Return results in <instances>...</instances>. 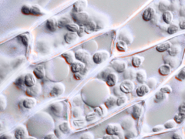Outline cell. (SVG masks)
I'll use <instances>...</instances> for the list:
<instances>
[{
  "instance_id": "6da1fadb",
  "label": "cell",
  "mask_w": 185,
  "mask_h": 139,
  "mask_svg": "<svg viewBox=\"0 0 185 139\" xmlns=\"http://www.w3.org/2000/svg\"><path fill=\"white\" fill-rule=\"evenodd\" d=\"M72 20L74 23L78 24L80 26H84L88 21H89V16L86 12H82V13H75L73 12L71 13Z\"/></svg>"
},
{
  "instance_id": "7a4b0ae2",
  "label": "cell",
  "mask_w": 185,
  "mask_h": 139,
  "mask_svg": "<svg viewBox=\"0 0 185 139\" xmlns=\"http://www.w3.org/2000/svg\"><path fill=\"white\" fill-rule=\"evenodd\" d=\"M110 57V53L107 50H100L96 51L93 55H92V60L93 63L96 64H101L104 61L107 60Z\"/></svg>"
},
{
  "instance_id": "3957f363",
  "label": "cell",
  "mask_w": 185,
  "mask_h": 139,
  "mask_svg": "<svg viewBox=\"0 0 185 139\" xmlns=\"http://www.w3.org/2000/svg\"><path fill=\"white\" fill-rule=\"evenodd\" d=\"M75 58L80 62L88 64L91 59V55L86 49H80L75 52Z\"/></svg>"
},
{
  "instance_id": "277c9868",
  "label": "cell",
  "mask_w": 185,
  "mask_h": 139,
  "mask_svg": "<svg viewBox=\"0 0 185 139\" xmlns=\"http://www.w3.org/2000/svg\"><path fill=\"white\" fill-rule=\"evenodd\" d=\"M111 66L116 72L118 74H122L124 73V71L127 69V64L124 60H114L111 61Z\"/></svg>"
},
{
  "instance_id": "5b68a950",
  "label": "cell",
  "mask_w": 185,
  "mask_h": 139,
  "mask_svg": "<svg viewBox=\"0 0 185 139\" xmlns=\"http://www.w3.org/2000/svg\"><path fill=\"white\" fill-rule=\"evenodd\" d=\"M134 83L131 80H126L122 82L120 85V90L123 93H130L134 90Z\"/></svg>"
},
{
  "instance_id": "8992f818",
  "label": "cell",
  "mask_w": 185,
  "mask_h": 139,
  "mask_svg": "<svg viewBox=\"0 0 185 139\" xmlns=\"http://www.w3.org/2000/svg\"><path fill=\"white\" fill-rule=\"evenodd\" d=\"M65 91V87L62 83H57L53 87L52 90L49 92V95L52 97H57L60 96Z\"/></svg>"
},
{
  "instance_id": "52a82bcc",
  "label": "cell",
  "mask_w": 185,
  "mask_h": 139,
  "mask_svg": "<svg viewBox=\"0 0 185 139\" xmlns=\"http://www.w3.org/2000/svg\"><path fill=\"white\" fill-rule=\"evenodd\" d=\"M88 2L87 0H78L74 2L73 5V12L75 13H82L85 12L86 9L87 8Z\"/></svg>"
},
{
  "instance_id": "ba28073f",
  "label": "cell",
  "mask_w": 185,
  "mask_h": 139,
  "mask_svg": "<svg viewBox=\"0 0 185 139\" xmlns=\"http://www.w3.org/2000/svg\"><path fill=\"white\" fill-rule=\"evenodd\" d=\"M105 131L107 134H110V135L119 136L121 133V128L118 124H110L107 126Z\"/></svg>"
},
{
  "instance_id": "9c48e42d",
  "label": "cell",
  "mask_w": 185,
  "mask_h": 139,
  "mask_svg": "<svg viewBox=\"0 0 185 139\" xmlns=\"http://www.w3.org/2000/svg\"><path fill=\"white\" fill-rule=\"evenodd\" d=\"M28 132L24 125H20L15 130L14 137L16 139L27 138Z\"/></svg>"
},
{
  "instance_id": "30bf717a",
  "label": "cell",
  "mask_w": 185,
  "mask_h": 139,
  "mask_svg": "<svg viewBox=\"0 0 185 139\" xmlns=\"http://www.w3.org/2000/svg\"><path fill=\"white\" fill-rule=\"evenodd\" d=\"M41 92V87L39 84H36L33 87H27L25 91L26 94L28 97H36V96L40 93Z\"/></svg>"
},
{
  "instance_id": "8fae6325",
  "label": "cell",
  "mask_w": 185,
  "mask_h": 139,
  "mask_svg": "<svg viewBox=\"0 0 185 139\" xmlns=\"http://www.w3.org/2000/svg\"><path fill=\"white\" fill-rule=\"evenodd\" d=\"M70 70L73 74L76 73H83L86 70V64L83 62H74L70 65Z\"/></svg>"
},
{
  "instance_id": "7c38bea8",
  "label": "cell",
  "mask_w": 185,
  "mask_h": 139,
  "mask_svg": "<svg viewBox=\"0 0 185 139\" xmlns=\"http://www.w3.org/2000/svg\"><path fill=\"white\" fill-rule=\"evenodd\" d=\"M36 77L34 75V74H26L24 77V83L26 87H33L36 84Z\"/></svg>"
},
{
  "instance_id": "4fadbf2b",
  "label": "cell",
  "mask_w": 185,
  "mask_h": 139,
  "mask_svg": "<svg viewBox=\"0 0 185 139\" xmlns=\"http://www.w3.org/2000/svg\"><path fill=\"white\" fill-rule=\"evenodd\" d=\"M50 110L52 111L53 113L57 117H60L63 113V105L60 102H55L50 105Z\"/></svg>"
},
{
  "instance_id": "5bb4252c",
  "label": "cell",
  "mask_w": 185,
  "mask_h": 139,
  "mask_svg": "<svg viewBox=\"0 0 185 139\" xmlns=\"http://www.w3.org/2000/svg\"><path fill=\"white\" fill-rule=\"evenodd\" d=\"M155 13H156V12H155V9L153 7H148L143 11L142 19L146 22L151 21L155 16Z\"/></svg>"
},
{
  "instance_id": "9a60e30c",
  "label": "cell",
  "mask_w": 185,
  "mask_h": 139,
  "mask_svg": "<svg viewBox=\"0 0 185 139\" xmlns=\"http://www.w3.org/2000/svg\"><path fill=\"white\" fill-rule=\"evenodd\" d=\"M118 77L115 73H109L106 77V83L108 87H114L117 84Z\"/></svg>"
},
{
  "instance_id": "2e32d148",
  "label": "cell",
  "mask_w": 185,
  "mask_h": 139,
  "mask_svg": "<svg viewBox=\"0 0 185 139\" xmlns=\"http://www.w3.org/2000/svg\"><path fill=\"white\" fill-rule=\"evenodd\" d=\"M143 112V108L141 105L140 104H135L133 105V108H132L131 112V118L133 120H138L140 118Z\"/></svg>"
},
{
  "instance_id": "e0dca14e",
  "label": "cell",
  "mask_w": 185,
  "mask_h": 139,
  "mask_svg": "<svg viewBox=\"0 0 185 139\" xmlns=\"http://www.w3.org/2000/svg\"><path fill=\"white\" fill-rule=\"evenodd\" d=\"M45 26L47 28V30H49L52 33L56 31V29L58 27V21L55 18H50L46 20L45 23Z\"/></svg>"
},
{
  "instance_id": "ac0fdd59",
  "label": "cell",
  "mask_w": 185,
  "mask_h": 139,
  "mask_svg": "<svg viewBox=\"0 0 185 139\" xmlns=\"http://www.w3.org/2000/svg\"><path fill=\"white\" fill-rule=\"evenodd\" d=\"M36 100L35 99V97H29L27 98H25L23 101V108H26V109H32V108H34L36 105Z\"/></svg>"
},
{
  "instance_id": "d6986e66",
  "label": "cell",
  "mask_w": 185,
  "mask_h": 139,
  "mask_svg": "<svg viewBox=\"0 0 185 139\" xmlns=\"http://www.w3.org/2000/svg\"><path fill=\"white\" fill-rule=\"evenodd\" d=\"M61 57L65 60L66 63L69 65H71L74 63V59L75 58V53H73V51H67V52L63 53L62 54Z\"/></svg>"
},
{
  "instance_id": "ffe728a7",
  "label": "cell",
  "mask_w": 185,
  "mask_h": 139,
  "mask_svg": "<svg viewBox=\"0 0 185 139\" xmlns=\"http://www.w3.org/2000/svg\"><path fill=\"white\" fill-rule=\"evenodd\" d=\"M79 36L76 33H73V32H69V33H66L64 36V40L68 44H71V43H75L77 39H78Z\"/></svg>"
},
{
  "instance_id": "44dd1931",
  "label": "cell",
  "mask_w": 185,
  "mask_h": 139,
  "mask_svg": "<svg viewBox=\"0 0 185 139\" xmlns=\"http://www.w3.org/2000/svg\"><path fill=\"white\" fill-rule=\"evenodd\" d=\"M171 71H172V68L167 64H163L158 68V73H159L160 75L163 76V77L168 76L171 73Z\"/></svg>"
},
{
  "instance_id": "7402d4cb",
  "label": "cell",
  "mask_w": 185,
  "mask_h": 139,
  "mask_svg": "<svg viewBox=\"0 0 185 139\" xmlns=\"http://www.w3.org/2000/svg\"><path fill=\"white\" fill-rule=\"evenodd\" d=\"M150 92V87H148L147 84H145V83H142V85H140V87H138L136 90V93L138 97H142L145 96L146 94H147Z\"/></svg>"
},
{
  "instance_id": "603a6c76",
  "label": "cell",
  "mask_w": 185,
  "mask_h": 139,
  "mask_svg": "<svg viewBox=\"0 0 185 139\" xmlns=\"http://www.w3.org/2000/svg\"><path fill=\"white\" fill-rule=\"evenodd\" d=\"M83 27H84L85 33L86 34H91V33H92L96 30V24L93 21H91V20H89L83 26Z\"/></svg>"
},
{
  "instance_id": "cb8c5ba5",
  "label": "cell",
  "mask_w": 185,
  "mask_h": 139,
  "mask_svg": "<svg viewBox=\"0 0 185 139\" xmlns=\"http://www.w3.org/2000/svg\"><path fill=\"white\" fill-rule=\"evenodd\" d=\"M24 77L25 75H21L19 77H17L16 79V80L14 81V85L16 86L18 88H20V90H24V91H26V86L25 85V83H24Z\"/></svg>"
},
{
  "instance_id": "d4e9b609",
  "label": "cell",
  "mask_w": 185,
  "mask_h": 139,
  "mask_svg": "<svg viewBox=\"0 0 185 139\" xmlns=\"http://www.w3.org/2000/svg\"><path fill=\"white\" fill-rule=\"evenodd\" d=\"M162 19L166 24H171L172 23L173 20H174V15H173V13L171 11L167 10V11L163 13Z\"/></svg>"
},
{
  "instance_id": "484cf974",
  "label": "cell",
  "mask_w": 185,
  "mask_h": 139,
  "mask_svg": "<svg viewBox=\"0 0 185 139\" xmlns=\"http://www.w3.org/2000/svg\"><path fill=\"white\" fill-rule=\"evenodd\" d=\"M33 74L38 80H42L45 77V70L41 66H38L33 70Z\"/></svg>"
},
{
  "instance_id": "4316f807",
  "label": "cell",
  "mask_w": 185,
  "mask_h": 139,
  "mask_svg": "<svg viewBox=\"0 0 185 139\" xmlns=\"http://www.w3.org/2000/svg\"><path fill=\"white\" fill-rule=\"evenodd\" d=\"M171 46H172V44L169 41H167V42H164V43L158 45L156 46V50L159 53L166 52L171 47Z\"/></svg>"
},
{
  "instance_id": "83f0119b",
  "label": "cell",
  "mask_w": 185,
  "mask_h": 139,
  "mask_svg": "<svg viewBox=\"0 0 185 139\" xmlns=\"http://www.w3.org/2000/svg\"><path fill=\"white\" fill-rule=\"evenodd\" d=\"M144 61V58L143 57H140V56H134L133 58H132L131 64L132 66L135 68H138L142 65V64Z\"/></svg>"
},
{
  "instance_id": "f1b7e54d",
  "label": "cell",
  "mask_w": 185,
  "mask_h": 139,
  "mask_svg": "<svg viewBox=\"0 0 185 139\" xmlns=\"http://www.w3.org/2000/svg\"><path fill=\"white\" fill-rule=\"evenodd\" d=\"M136 80L138 83H143L147 80V73L143 70H140L136 73Z\"/></svg>"
},
{
  "instance_id": "f546056e",
  "label": "cell",
  "mask_w": 185,
  "mask_h": 139,
  "mask_svg": "<svg viewBox=\"0 0 185 139\" xmlns=\"http://www.w3.org/2000/svg\"><path fill=\"white\" fill-rule=\"evenodd\" d=\"M166 99H167V93H163V92H161V90H160L159 92H157V93H155L154 101V103L158 104V103H161V102L164 101H165Z\"/></svg>"
},
{
  "instance_id": "4dcf8cb0",
  "label": "cell",
  "mask_w": 185,
  "mask_h": 139,
  "mask_svg": "<svg viewBox=\"0 0 185 139\" xmlns=\"http://www.w3.org/2000/svg\"><path fill=\"white\" fill-rule=\"evenodd\" d=\"M59 129L61 131V132L64 134H70V131H71V128H70V124L67 121H63V123L60 124L59 126Z\"/></svg>"
},
{
  "instance_id": "1f68e13d",
  "label": "cell",
  "mask_w": 185,
  "mask_h": 139,
  "mask_svg": "<svg viewBox=\"0 0 185 139\" xmlns=\"http://www.w3.org/2000/svg\"><path fill=\"white\" fill-rule=\"evenodd\" d=\"M116 47H117V49L119 52L121 53H125L127 50V49H128L127 43L123 40L117 41V44H116Z\"/></svg>"
},
{
  "instance_id": "d6a6232c",
  "label": "cell",
  "mask_w": 185,
  "mask_h": 139,
  "mask_svg": "<svg viewBox=\"0 0 185 139\" xmlns=\"http://www.w3.org/2000/svg\"><path fill=\"white\" fill-rule=\"evenodd\" d=\"M31 15L35 16H41L44 15V13L41 7L38 5H32V13Z\"/></svg>"
},
{
  "instance_id": "836d02e7",
  "label": "cell",
  "mask_w": 185,
  "mask_h": 139,
  "mask_svg": "<svg viewBox=\"0 0 185 139\" xmlns=\"http://www.w3.org/2000/svg\"><path fill=\"white\" fill-rule=\"evenodd\" d=\"M116 102H117V99H116L114 97L110 96L109 97H107V98L106 99L103 104L105 105L107 109H111V108L114 107V104H116Z\"/></svg>"
},
{
  "instance_id": "e575fe53",
  "label": "cell",
  "mask_w": 185,
  "mask_h": 139,
  "mask_svg": "<svg viewBox=\"0 0 185 139\" xmlns=\"http://www.w3.org/2000/svg\"><path fill=\"white\" fill-rule=\"evenodd\" d=\"M132 126H133V122H132L131 120L130 119L123 120L121 123V128L123 130H127V131H129V130L132 128Z\"/></svg>"
},
{
  "instance_id": "d590c367",
  "label": "cell",
  "mask_w": 185,
  "mask_h": 139,
  "mask_svg": "<svg viewBox=\"0 0 185 139\" xmlns=\"http://www.w3.org/2000/svg\"><path fill=\"white\" fill-rule=\"evenodd\" d=\"M179 29H180V28H179V26H177V25L171 24L167 27V33H168L169 35L175 34V33H177V32H178Z\"/></svg>"
},
{
  "instance_id": "8d00e7d4",
  "label": "cell",
  "mask_w": 185,
  "mask_h": 139,
  "mask_svg": "<svg viewBox=\"0 0 185 139\" xmlns=\"http://www.w3.org/2000/svg\"><path fill=\"white\" fill-rule=\"evenodd\" d=\"M80 27V26L78 24H76V23H70L67 25L66 28L68 30V31L73 32V33H77Z\"/></svg>"
},
{
  "instance_id": "74e56055",
  "label": "cell",
  "mask_w": 185,
  "mask_h": 139,
  "mask_svg": "<svg viewBox=\"0 0 185 139\" xmlns=\"http://www.w3.org/2000/svg\"><path fill=\"white\" fill-rule=\"evenodd\" d=\"M70 20L67 17H63V18L60 19V20L58 21V27L59 28H64L67 27V25L69 23H70Z\"/></svg>"
},
{
  "instance_id": "f35d334b",
  "label": "cell",
  "mask_w": 185,
  "mask_h": 139,
  "mask_svg": "<svg viewBox=\"0 0 185 139\" xmlns=\"http://www.w3.org/2000/svg\"><path fill=\"white\" fill-rule=\"evenodd\" d=\"M106 107L105 105H98L97 107H95L94 108H93V111H94V112H96V114H97V115H99V116H103V115H104V114L106 113Z\"/></svg>"
},
{
  "instance_id": "ab89813d",
  "label": "cell",
  "mask_w": 185,
  "mask_h": 139,
  "mask_svg": "<svg viewBox=\"0 0 185 139\" xmlns=\"http://www.w3.org/2000/svg\"><path fill=\"white\" fill-rule=\"evenodd\" d=\"M180 52V47L177 46H171V47L167 50V53L171 57H176Z\"/></svg>"
},
{
  "instance_id": "60d3db41",
  "label": "cell",
  "mask_w": 185,
  "mask_h": 139,
  "mask_svg": "<svg viewBox=\"0 0 185 139\" xmlns=\"http://www.w3.org/2000/svg\"><path fill=\"white\" fill-rule=\"evenodd\" d=\"M21 13L23 15H31L32 13V5H29V4H25L22 6L21 8Z\"/></svg>"
},
{
  "instance_id": "b9f144b4",
  "label": "cell",
  "mask_w": 185,
  "mask_h": 139,
  "mask_svg": "<svg viewBox=\"0 0 185 139\" xmlns=\"http://www.w3.org/2000/svg\"><path fill=\"white\" fill-rule=\"evenodd\" d=\"M174 120L175 121V122L177 123V124H181V123H183V121H185V114L179 112L178 114L174 115Z\"/></svg>"
},
{
  "instance_id": "7bdbcfd3",
  "label": "cell",
  "mask_w": 185,
  "mask_h": 139,
  "mask_svg": "<svg viewBox=\"0 0 185 139\" xmlns=\"http://www.w3.org/2000/svg\"><path fill=\"white\" fill-rule=\"evenodd\" d=\"M177 125V123L175 122L174 119L173 120H169V121H166L164 124V126L165 128V129H173Z\"/></svg>"
},
{
  "instance_id": "ee69618b",
  "label": "cell",
  "mask_w": 185,
  "mask_h": 139,
  "mask_svg": "<svg viewBox=\"0 0 185 139\" xmlns=\"http://www.w3.org/2000/svg\"><path fill=\"white\" fill-rule=\"evenodd\" d=\"M127 102V97L124 96V95H120L119 96L118 98L117 99V102H116V104L117 106H121V105L124 104Z\"/></svg>"
},
{
  "instance_id": "f6af8a7d",
  "label": "cell",
  "mask_w": 185,
  "mask_h": 139,
  "mask_svg": "<svg viewBox=\"0 0 185 139\" xmlns=\"http://www.w3.org/2000/svg\"><path fill=\"white\" fill-rule=\"evenodd\" d=\"M86 120H83L82 119V118H76V120H74L73 121V125H74L75 127H77V128H79V127H82L85 124H86Z\"/></svg>"
},
{
  "instance_id": "bcb514c9",
  "label": "cell",
  "mask_w": 185,
  "mask_h": 139,
  "mask_svg": "<svg viewBox=\"0 0 185 139\" xmlns=\"http://www.w3.org/2000/svg\"><path fill=\"white\" fill-rule=\"evenodd\" d=\"M20 39L21 40L22 43L25 46H28L29 43V37L28 36L27 34H22L19 36Z\"/></svg>"
},
{
  "instance_id": "7dc6e473",
  "label": "cell",
  "mask_w": 185,
  "mask_h": 139,
  "mask_svg": "<svg viewBox=\"0 0 185 139\" xmlns=\"http://www.w3.org/2000/svg\"><path fill=\"white\" fill-rule=\"evenodd\" d=\"M7 106V101L6 98L5 97V96L3 95H1L0 96V107H1V111H3L5 109Z\"/></svg>"
},
{
  "instance_id": "c3c4849f",
  "label": "cell",
  "mask_w": 185,
  "mask_h": 139,
  "mask_svg": "<svg viewBox=\"0 0 185 139\" xmlns=\"http://www.w3.org/2000/svg\"><path fill=\"white\" fill-rule=\"evenodd\" d=\"M175 78L180 82L185 80V69L181 70V71L175 76Z\"/></svg>"
},
{
  "instance_id": "681fc988",
  "label": "cell",
  "mask_w": 185,
  "mask_h": 139,
  "mask_svg": "<svg viewBox=\"0 0 185 139\" xmlns=\"http://www.w3.org/2000/svg\"><path fill=\"white\" fill-rule=\"evenodd\" d=\"M97 117V114L96 112H92V113H89L88 115H86V118H85V120H86L87 122H90V121H92L93 120H95Z\"/></svg>"
},
{
  "instance_id": "f907efd6",
  "label": "cell",
  "mask_w": 185,
  "mask_h": 139,
  "mask_svg": "<svg viewBox=\"0 0 185 139\" xmlns=\"http://www.w3.org/2000/svg\"><path fill=\"white\" fill-rule=\"evenodd\" d=\"M146 81H147V84L148 87H150V89L154 88L157 84V80L155 78H153V77L149 78L148 80H147Z\"/></svg>"
},
{
  "instance_id": "816d5d0a",
  "label": "cell",
  "mask_w": 185,
  "mask_h": 139,
  "mask_svg": "<svg viewBox=\"0 0 185 139\" xmlns=\"http://www.w3.org/2000/svg\"><path fill=\"white\" fill-rule=\"evenodd\" d=\"M82 111L80 108H74L73 110V115L75 118H79L82 115Z\"/></svg>"
},
{
  "instance_id": "f5cc1de1",
  "label": "cell",
  "mask_w": 185,
  "mask_h": 139,
  "mask_svg": "<svg viewBox=\"0 0 185 139\" xmlns=\"http://www.w3.org/2000/svg\"><path fill=\"white\" fill-rule=\"evenodd\" d=\"M161 91L164 93H167V94H170V93H172V88H171V86L165 85L163 87H161Z\"/></svg>"
},
{
  "instance_id": "db71d44e",
  "label": "cell",
  "mask_w": 185,
  "mask_h": 139,
  "mask_svg": "<svg viewBox=\"0 0 185 139\" xmlns=\"http://www.w3.org/2000/svg\"><path fill=\"white\" fill-rule=\"evenodd\" d=\"M80 137L82 139H92L94 138V136H93V134H92L91 132H86L82 134Z\"/></svg>"
},
{
  "instance_id": "11a10c76",
  "label": "cell",
  "mask_w": 185,
  "mask_h": 139,
  "mask_svg": "<svg viewBox=\"0 0 185 139\" xmlns=\"http://www.w3.org/2000/svg\"><path fill=\"white\" fill-rule=\"evenodd\" d=\"M165 129L164 125H157V126L154 127L152 129L153 132H160V131H162Z\"/></svg>"
},
{
  "instance_id": "9f6ffc18",
  "label": "cell",
  "mask_w": 185,
  "mask_h": 139,
  "mask_svg": "<svg viewBox=\"0 0 185 139\" xmlns=\"http://www.w3.org/2000/svg\"><path fill=\"white\" fill-rule=\"evenodd\" d=\"M136 136V134H135L134 132H133V131H131V130H129V131L127 133H126L125 134V138L127 139H130V138H133V137Z\"/></svg>"
},
{
  "instance_id": "6f0895ef",
  "label": "cell",
  "mask_w": 185,
  "mask_h": 139,
  "mask_svg": "<svg viewBox=\"0 0 185 139\" xmlns=\"http://www.w3.org/2000/svg\"><path fill=\"white\" fill-rule=\"evenodd\" d=\"M44 139H55L57 138V136L54 133H49V134H45L43 137Z\"/></svg>"
},
{
  "instance_id": "680465c9",
  "label": "cell",
  "mask_w": 185,
  "mask_h": 139,
  "mask_svg": "<svg viewBox=\"0 0 185 139\" xmlns=\"http://www.w3.org/2000/svg\"><path fill=\"white\" fill-rule=\"evenodd\" d=\"M77 34H78V36H80V37H82V36H84V34H86V33H85V30H84V27H83V26H80V29H79L78 32H77Z\"/></svg>"
},
{
  "instance_id": "91938a15",
  "label": "cell",
  "mask_w": 185,
  "mask_h": 139,
  "mask_svg": "<svg viewBox=\"0 0 185 139\" xmlns=\"http://www.w3.org/2000/svg\"><path fill=\"white\" fill-rule=\"evenodd\" d=\"M0 138L12 139V138H13V136L11 134H9V133H5V134H1V136H0Z\"/></svg>"
},
{
  "instance_id": "94428289",
  "label": "cell",
  "mask_w": 185,
  "mask_h": 139,
  "mask_svg": "<svg viewBox=\"0 0 185 139\" xmlns=\"http://www.w3.org/2000/svg\"><path fill=\"white\" fill-rule=\"evenodd\" d=\"M171 137L174 139H182L183 138V137H182V134H180L179 132H174Z\"/></svg>"
},
{
  "instance_id": "6125c7cd",
  "label": "cell",
  "mask_w": 185,
  "mask_h": 139,
  "mask_svg": "<svg viewBox=\"0 0 185 139\" xmlns=\"http://www.w3.org/2000/svg\"><path fill=\"white\" fill-rule=\"evenodd\" d=\"M178 111L180 112V113L185 114V103L181 104L178 107Z\"/></svg>"
},
{
  "instance_id": "be15d7a7",
  "label": "cell",
  "mask_w": 185,
  "mask_h": 139,
  "mask_svg": "<svg viewBox=\"0 0 185 139\" xmlns=\"http://www.w3.org/2000/svg\"><path fill=\"white\" fill-rule=\"evenodd\" d=\"M82 75H83V74H82L81 73H76V74H73V77L76 80H79L82 78Z\"/></svg>"
},
{
  "instance_id": "e7e4bbea",
  "label": "cell",
  "mask_w": 185,
  "mask_h": 139,
  "mask_svg": "<svg viewBox=\"0 0 185 139\" xmlns=\"http://www.w3.org/2000/svg\"><path fill=\"white\" fill-rule=\"evenodd\" d=\"M179 28L180 30H185V20H183V21H181L179 23Z\"/></svg>"
},
{
  "instance_id": "03108f58",
  "label": "cell",
  "mask_w": 185,
  "mask_h": 139,
  "mask_svg": "<svg viewBox=\"0 0 185 139\" xmlns=\"http://www.w3.org/2000/svg\"><path fill=\"white\" fill-rule=\"evenodd\" d=\"M55 131V134H56V135L57 136V137H60V133L59 132V131H60V129H58V130H57V129H56L55 131Z\"/></svg>"
}]
</instances>
